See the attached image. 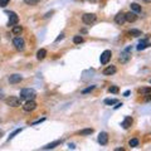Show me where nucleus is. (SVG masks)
<instances>
[{
  "mask_svg": "<svg viewBox=\"0 0 151 151\" xmlns=\"http://www.w3.org/2000/svg\"><path fill=\"white\" fill-rule=\"evenodd\" d=\"M3 136H4V131H3V130H0V138H1Z\"/></svg>",
  "mask_w": 151,
  "mask_h": 151,
  "instance_id": "nucleus-37",
  "label": "nucleus"
},
{
  "mask_svg": "<svg viewBox=\"0 0 151 151\" xmlns=\"http://www.w3.org/2000/svg\"><path fill=\"white\" fill-rule=\"evenodd\" d=\"M116 71H117V69H116L115 65H108L107 68L103 69V74L105 76H112V74L116 73Z\"/></svg>",
  "mask_w": 151,
  "mask_h": 151,
  "instance_id": "nucleus-14",
  "label": "nucleus"
},
{
  "mask_svg": "<svg viewBox=\"0 0 151 151\" xmlns=\"http://www.w3.org/2000/svg\"><path fill=\"white\" fill-rule=\"evenodd\" d=\"M130 58H131V47H128V48H126L124 52L121 53V55H120L118 61L125 64V63H127L128 61H130Z\"/></svg>",
  "mask_w": 151,
  "mask_h": 151,
  "instance_id": "nucleus-2",
  "label": "nucleus"
},
{
  "mask_svg": "<svg viewBox=\"0 0 151 151\" xmlns=\"http://www.w3.org/2000/svg\"><path fill=\"white\" fill-rule=\"evenodd\" d=\"M96 15L92 14V13H87V14H84L83 17H82V21H83L84 24H88V25H91V24H93L94 21H96Z\"/></svg>",
  "mask_w": 151,
  "mask_h": 151,
  "instance_id": "nucleus-6",
  "label": "nucleus"
},
{
  "mask_svg": "<svg viewBox=\"0 0 151 151\" xmlns=\"http://www.w3.org/2000/svg\"><path fill=\"white\" fill-rule=\"evenodd\" d=\"M94 88H96V86H91V87H88V88H86V90L82 91V93H88V92H91V91H93Z\"/></svg>",
  "mask_w": 151,
  "mask_h": 151,
  "instance_id": "nucleus-30",
  "label": "nucleus"
},
{
  "mask_svg": "<svg viewBox=\"0 0 151 151\" xmlns=\"http://www.w3.org/2000/svg\"><path fill=\"white\" fill-rule=\"evenodd\" d=\"M61 144H62V140H57L54 142H50L48 145H45V146H43L42 149L43 150H50V149H54L55 146H58V145H61Z\"/></svg>",
  "mask_w": 151,
  "mask_h": 151,
  "instance_id": "nucleus-15",
  "label": "nucleus"
},
{
  "mask_svg": "<svg viewBox=\"0 0 151 151\" xmlns=\"http://www.w3.org/2000/svg\"><path fill=\"white\" fill-rule=\"evenodd\" d=\"M37 108V102L34 100H30V101H27L25 105L23 106V110L25 112H30V111H34Z\"/></svg>",
  "mask_w": 151,
  "mask_h": 151,
  "instance_id": "nucleus-8",
  "label": "nucleus"
},
{
  "mask_svg": "<svg viewBox=\"0 0 151 151\" xmlns=\"http://www.w3.org/2000/svg\"><path fill=\"white\" fill-rule=\"evenodd\" d=\"M108 92H110V93H118V87L111 86V87L108 88Z\"/></svg>",
  "mask_w": 151,
  "mask_h": 151,
  "instance_id": "nucleus-27",
  "label": "nucleus"
},
{
  "mask_svg": "<svg viewBox=\"0 0 151 151\" xmlns=\"http://www.w3.org/2000/svg\"><path fill=\"white\" fill-rule=\"evenodd\" d=\"M128 94H130V91H126V92L124 93V96H125V97H127V96H128Z\"/></svg>",
  "mask_w": 151,
  "mask_h": 151,
  "instance_id": "nucleus-36",
  "label": "nucleus"
},
{
  "mask_svg": "<svg viewBox=\"0 0 151 151\" xmlns=\"http://www.w3.org/2000/svg\"><path fill=\"white\" fill-rule=\"evenodd\" d=\"M21 80H23V77H21L20 74H11L10 77H9V82H10L11 84H17Z\"/></svg>",
  "mask_w": 151,
  "mask_h": 151,
  "instance_id": "nucleus-13",
  "label": "nucleus"
},
{
  "mask_svg": "<svg viewBox=\"0 0 151 151\" xmlns=\"http://www.w3.org/2000/svg\"><path fill=\"white\" fill-rule=\"evenodd\" d=\"M145 96H146V97H145V101H146V102H150V101H151V93L145 94Z\"/></svg>",
  "mask_w": 151,
  "mask_h": 151,
  "instance_id": "nucleus-32",
  "label": "nucleus"
},
{
  "mask_svg": "<svg viewBox=\"0 0 151 151\" xmlns=\"http://www.w3.org/2000/svg\"><path fill=\"white\" fill-rule=\"evenodd\" d=\"M150 83H151V80H150Z\"/></svg>",
  "mask_w": 151,
  "mask_h": 151,
  "instance_id": "nucleus-42",
  "label": "nucleus"
},
{
  "mask_svg": "<svg viewBox=\"0 0 151 151\" xmlns=\"http://www.w3.org/2000/svg\"><path fill=\"white\" fill-rule=\"evenodd\" d=\"M6 14L9 15L8 27H14V25H17V24H18V21H19V17L17 15V13H14V11H8Z\"/></svg>",
  "mask_w": 151,
  "mask_h": 151,
  "instance_id": "nucleus-4",
  "label": "nucleus"
},
{
  "mask_svg": "<svg viewBox=\"0 0 151 151\" xmlns=\"http://www.w3.org/2000/svg\"><path fill=\"white\" fill-rule=\"evenodd\" d=\"M149 45H150V43L147 42V39H142L140 43H138V45H137V50H144L145 48H147Z\"/></svg>",
  "mask_w": 151,
  "mask_h": 151,
  "instance_id": "nucleus-16",
  "label": "nucleus"
},
{
  "mask_svg": "<svg viewBox=\"0 0 151 151\" xmlns=\"http://www.w3.org/2000/svg\"><path fill=\"white\" fill-rule=\"evenodd\" d=\"M138 92H140V93H142V94H149V93H151V87L140 88V90H138Z\"/></svg>",
  "mask_w": 151,
  "mask_h": 151,
  "instance_id": "nucleus-23",
  "label": "nucleus"
},
{
  "mask_svg": "<svg viewBox=\"0 0 151 151\" xmlns=\"http://www.w3.org/2000/svg\"><path fill=\"white\" fill-rule=\"evenodd\" d=\"M24 3L28 5H37L39 3V0H24Z\"/></svg>",
  "mask_w": 151,
  "mask_h": 151,
  "instance_id": "nucleus-26",
  "label": "nucleus"
},
{
  "mask_svg": "<svg viewBox=\"0 0 151 151\" xmlns=\"http://www.w3.org/2000/svg\"><path fill=\"white\" fill-rule=\"evenodd\" d=\"M98 142L102 145V146L108 144V135H107V132H101L98 135Z\"/></svg>",
  "mask_w": 151,
  "mask_h": 151,
  "instance_id": "nucleus-9",
  "label": "nucleus"
},
{
  "mask_svg": "<svg viewBox=\"0 0 151 151\" xmlns=\"http://www.w3.org/2000/svg\"><path fill=\"white\" fill-rule=\"evenodd\" d=\"M44 120H45V118H40V120H38V121H34V122H33V124H31V125H37V124H40V122H43Z\"/></svg>",
  "mask_w": 151,
  "mask_h": 151,
  "instance_id": "nucleus-33",
  "label": "nucleus"
},
{
  "mask_svg": "<svg viewBox=\"0 0 151 151\" xmlns=\"http://www.w3.org/2000/svg\"><path fill=\"white\" fill-rule=\"evenodd\" d=\"M68 149H72V150H73V149H76L74 144H69V145H68Z\"/></svg>",
  "mask_w": 151,
  "mask_h": 151,
  "instance_id": "nucleus-34",
  "label": "nucleus"
},
{
  "mask_svg": "<svg viewBox=\"0 0 151 151\" xmlns=\"http://www.w3.org/2000/svg\"><path fill=\"white\" fill-rule=\"evenodd\" d=\"M105 103H106V105H108V106H111V105H115V103H117V101L113 100V98H106L105 100Z\"/></svg>",
  "mask_w": 151,
  "mask_h": 151,
  "instance_id": "nucleus-25",
  "label": "nucleus"
},
{
  "mask_svg": "<svg viewBox=\"0 0 151 151\" xmlns=\"http://www.w3.org/2000/svg\"><path fill=\"white\" fill-rule=\"evenodd\" d=\"M91 1H96V0H91Z\"/></svg>",
  "mask_w": 151,
  "mask_h": 151,
  "instance_id": "nucleus-41",
  "label": "nucleus"
},
{
  "mask_svg": "<svg viewBox=\"0 0 151 151\" xmlns=\"http://www.w3.org/2000/svg\"><path fill=\"white\" fill-rule=\"evenodd\" d=\"M37 96V92L31 88H24L20 91V100H25V101H30L34 100Z\"/></svg>",
  "mask_w": 151,
  "mask_h": 151,
  "instance_id": "nucleus-1",
  "label": "nucleus"
},
{
  "mask_svg": "<svg viewBox=\"0 0 151 151\" xmlns=\"http://www.w3.org/2000/svg\"><path fill=\"white\" fill-rule=\"evenodd\" d=\"M13 45L15 47V49L17 50H24L25 42H24V39L21 37H17V38H14V40H13Z\"/></svg>",
  "mask_w": 151,
  "mask_h": 151,
  "instance_id": "nucleus-3",
  "label": "nucleus"
},
{
  "mask_svg": "<svg viewBox=\"0 0 151 151\" xmlns=\"http://www.w3.org/2000/svg\"><path fill=\"white\" fill-rule=\"evenodd\" d=\"M84 42V39H83V37H81V35H76L73 38V43L74 44H81V43H83Z\"/></svg>",
  "mask_w": 151,
  "mask_h": 151,
  "instance_id": "nucleus-22",
  "label": "nucleus"
},
{
  "mask_svg": "<svg viewBox=\"0 0 151 151\" xmlns=\"http://www.w3.org/2000/svg\"><path fill=\"white\" fill-rule=\"evenodd\" d=\"M0 98H4V96H3V91H0Z\"/></svg>",
  "mask_w": 151,
  "mask_h": 151,
  "instance_id": "nucleus-39",
  "label": "nucleus"
},
{
  "mask_svg": "<svg viewBox=\"0 0 151 151\" xmlns=\"http://www.w3.org/2000/svg\"><path fill=\"white\" fill-rule=\"evenodd\" d=\"M21 31H23V27H20V25H14L11 29V33L15 34V35H20Z\"/></svg>",
  "mask_w": 151,
  "mask_h": 151,
  "instance_id": "nucleus-17",
  "label": "nucleus"
},
{
  "mask_svg": "<svg viewBox=\"0 0 151 151\" xmlns=\"http://www.w3.org/2000/svg\"><path fill=\"white\" fill-rule=\"evenodd\" d=\"M111 57H112V53H111V50H105V52L101 54L100 57V62H101V64H107V63L110 62V59H111Z\"/></svg>",
  "mask_w": 151,
  "mask_h": 151,
  "instance_id": "nucleus-7",
  "label": "nucleus"
},
{
  "mask_svg": "<svg viewBox=\"0 0 151 151\" xmlns=\"http://www.w3.org/2000/svg\"><path fill=\"white\" fill-rule=\"evenodd\" d=\"M145 3H151V0H144Z\"/></svg>",
  "mask_w": 151,
  "mask_h": 151,
  "instance_id": "nucleus-40",
  "label": "nucleus"
},
{
  "mask_svg": "<svg viewBox=\"0 0 151 151\" xmlns=\"http://www.w3.org/2000/svg\"><path fill=\"white\" fill-rule=\"evenodd\" d=\"M9 1H10V0H0V6H1V8H5V6L9 4Z\"/></svg>",
  "mask_w": 151,
  "mask_h": 151,
  "instance_id": "nucleus-29",
  "label": "nucleus"
},
{
  "mask_svg": "<svg viewBox=\"0 0 151 151\" xmlns=\"http://www.w3.org/2000/svg\"><path fill=\"white\" fill-rule=\"evenodd\" d=\"M63 38H64V34H63V33H61V34H59V37H57L55 42H59V40H62Z\"/></svg>",
  "mask_w": 151,
  "mask_h": 151,
  "instance_id": "nucleus-31",
  "label": "nucleus"
},
{
  "mask_svg": "<svg viewBox=\"0 0 151 151\" xmlns=\"http://www.w3.org/2000/svg\"><path fill=\"white\" fill-rule=\"evenodd\" d=\"M53 13H54V11H50V13H47V14H45V17H44V18H49V17H50V15H52V14H53Z\"/></svg>",
  "mask_w": 151,
  "mask_h": 151,
  "instance_id": "nucleus-35",
  "label": "nucleus"
},
{
  "mask_svg": "<svg viewBox=\"0 0 151 151\" xmlns=\"http://www.w3.org/2000/svg\"><path fill=\"white\" fill-rule=\"evenodd\" d=\"M132 122H134V121H132V118L130 117V116H126V117H125V120H124V121H122L121 126L125 128V130H127V128H130V127H131Z\"/></svg>",
  "mask_w": 151,
  "mask_h": 151,
  "instance_id": "nucleus-12",
  "label": "nucleus"
},
{
  "mask_svg": "<svg viewBox=\"0 0 151 151\" xmlns=\"http://www.w3.org/2000/svg\"><path fill=\"white\" fill-rule=\"evenodd\" d=\"M128 145H130L131 147H136V146H138V140H137V138H131Z\"/></svg>",
  "mask_w": 151,
  "mask_h": 151,
  "instance_id": "nucleus-24",
  "label": "nucleus"
},
{
  "mask_svg": "<svg viewBox=\"0 0 151 151\" xmlns=\"http://www.w3.org/2000/svg\"><path fill=\"white\" fill-rule=\"evenodd\" d=\"M125 19H126V21H128V23H134V21L137 20V15H136V13H134V11L126 13Z\"/></svg>",
  "mask_w": 151,
  "mask_h": 151,
  "instance_id": "nucleus-10",
  "label": "nucleus"
},
{
  "mask_svg": "<svg viewBox=\"0 0 151 151\" xmlns=\"http://www.w3.org/2000/svg\"><path fill=\"white\" fill-rule=\"evenodd\" d=\"M45 55H47V50L45 49H39V50H38L37 58L39 59V61H43V59L45 58Z\"/></svg>",
  "mask_w": 151,
  "mask_h": 151,
  "instance_id": "nucleus-18",
  "label": "nucleus"
},
{
  "mask_svg": "<svg viewBox=\"0 0 151 151\" xmlns=\"http://www.w3.org/2000/svg\"><path fill=\"white\" fill-rule=\"evenodd\" d=\"M122 106V103H117V106H115V108H120Z\"/></svg>",
  "mask_w": 151,
  "mask_h": 151,
  "instance_id": "nucleus-38",
  "label": "nucleus"
},
{
  "mask_svg": "<svg viewBox=\"0 0 151 151\" xmlns=\"http://www.w3.org/2000/svg\"><path fill=\"white\" fill-rule=\"evenodd\" d=\"M128 33H130V35H132V37H140L141 34H142L141 30H138V29H131Z\"/></svg>",
  "mask_w": 151,
  "mask_h": 151,
  "instance_id": "nucleus-21",
  "label": "nucleus"
},
{
  "mask_svg": "<svg viewBox=\"0 0 151 151\" xmlns=\"http://www.w3.org/2000/svg\"><path fill=\"white\" fill-rule=\"evenodd\" d=\"M93 134V128H83V130L80 131V135L82 136H86V135H91Z\"/></svg>",
  "mask_w": 151,
  "mask_h": 151,
  "instance_id": "nucleus-20",
  "label": "nucleus"
},
{
  "mask_svg": "<svg viewBox=\"0 0 151 151\" xmlns=\"http://www.w3.org/2000/svg\"><path fill=\"white\" fill-rule=\"evenodd\" d=\"M20 132H21V128H18V130H15V131H14V132H13V134L10 135V136H9V141H10L11 138H14V136H15V135L20 134Z\"/></svg>",
  "mask_w": 151,
  "mask_h": 151,
  "instance_id": "nucleus-28",
  "label": "nucleus"
},
{
  "mask_svg": "<svg viewBox=\"0 0 151 151\" xmlns=\"http://www.w3.org/2000/svg\"><path fill=\"white\" fill-rule=\"evenodd\" d=\"M5 103H6L8 106H10V107H19V106H21L20 100H19L18 97H15V96L8 97V98L5 100Z\"/></svg>",
  "mask_w": 151,
  "mask_h": 151,
  "instance_id": "nucleus-5",
  "label": "nucleus"
},
{
  "mask_svg": "<svg viewBox=\"0 0 151 151\" xmlns=\"http://www.w3.org/2000/svg\"><path fill=\"white\" fill-rule=\"evenodd\" d=\"M131 6V11H134V13H140L141 11V6L138 5V4H136V3H132V4L130 5Z\"/></svg>",
  "mask_w": 151,
  "mask_h": 151,
  "instance_id": "nucleus-19",
  "label": "nucleus"
},
{
  "mask_svg": "<svg viewBox=\"0 0 151 151\" xmlns=\"http://www.w3.org/2000/svg\"><path fill=\"white\" fill-rule=\"evenodd\" d=\"M126 21V19H125V13H118L117 15L115 17V23L116 24H118V25H122Z\"/></svg>",
  "mask_w": 151,
  "mask_h": 151,
  "instance_id": "nucleus-11",
  "label": "nucleus"
}]
</instances>
